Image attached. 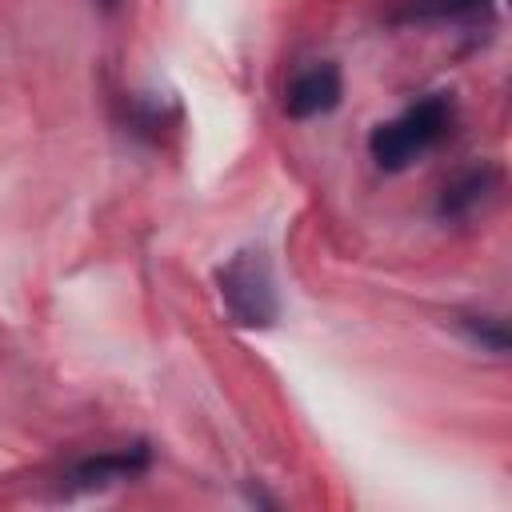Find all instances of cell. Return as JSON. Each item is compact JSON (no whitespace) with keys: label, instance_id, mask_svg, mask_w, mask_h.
Masks as SVG:
<instances>
[{"label":"cell","instance_id":"1","mask_svg":"<svg viewBox=\"0 0 512 512\" xmlns=\"http://www.w3.org/2000/svg\"><path fill=\"white\" fill-rule=\"evenodd\" d=\"M452 124H456L452 96L448 92H428V96L412 100L404 112H396L392 120L376 124L372 136H368V152H372L376 168L404 172L420 156H428L440 140H448Z\"/></svg>","mask_w":512,"mask_h":512},{"label":"cell","instance_id":"2","mask_svg":"<svg viewBox=\"0 0 512 512\" xmlns=\"http://www.w3.org/2000/svg\"><path fill=\"white\" fill-rule=\"evenodd\" d=\"M216 292L236 328H272L280 320V292L264 248H240L216 268Z\"/></svg>","mask_w":512,"mask_h":512},{"label":"cell","instance_id":"8","mask_svg":"<svg viewBox=\"0 0 512 512\" xmlns=\"http://www.w3.org/2000/svg\"><path fill=\"white\" fill-rule=\"evenodd\" d=\"M96 8H104V12H112V8H120V0H92Z\"/></svg>","mask_w":512,"mask_h":512},{"label":"cell","instance_id":"4","mask_svg":"<svg viewBox=\"0 0 512 512\" xmlns=\"http://www.w3.org/2000/svg\"><path fill=\"white\" fill-rule=\"evenodd\" d=\"M344 96V76L332 60H316L300 72H292V80L284 84V112L292 120H312L324 116L340 104Z\"/></svg>","mask_w":512,"mask_h":512},{"label":"cell","instance_id":"7","mask_svg":"<svg viewBox=\"0 0 512 512\" xmlns=\"http://www.w3.org/2000/svg\"><path fill=\"white\" fill-rule=\"evenodd\" d=\"M456 328L480 352H492V356H504L508 352V324L500 316H492V312H460L456 316Z\"/></svg>","mask_w":512,"mask_h":512},{"label":"cell","instance_id":"6","mask_svg":"<svg viewBox=\"0 0 512 512\" xmlns=\"http://www.w3.org/2000/svg\"><path fill=\"white\" fill-rule=\"evenodd\" d=\"M496 0H400L404 20H452V24H488Z\"/></svg>","mask_w":512,"mask_h":512},{"label":"cell","instance_id":"3","mask_svg":"<svg viewBox=\"0 0 512 512\" xmlns=\"http://www.w3.org/2000/svg\"><path fill=\"white\" fill-rule=\"evenodd\" d=\"M152 468V448L148 444H124V448H108V452H92L80 456L64 468L60 476V492L76 496V492H104L128 480H140Z\"/></svg>","mask_w":512,"mask_h":512},{"label":"cell","instance_id":"5","mask_svg":"<svg viewBox=\"0 0 512 512\" xmlns=\"http://www.w3.org/2000/svg\"><path fill=\"white\" fill-rule=\"evenodd\" d=\"M496 184H500V172H496L492 164L464 168L456 180H448V184H444L436 212H440L444 220H464V216H472V212H476V208L496 192Z\"/></svg>","mask_w":512,"mask_h":512}]
</instances>
